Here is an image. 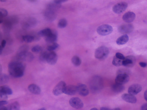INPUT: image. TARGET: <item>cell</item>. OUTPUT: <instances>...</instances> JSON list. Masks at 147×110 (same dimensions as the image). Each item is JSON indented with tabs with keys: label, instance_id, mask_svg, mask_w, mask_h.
Here are the masks:
<instances>
[{
	"label": "cell",
	"instance_id": "obj_41",
	"mask_svg": "<svg viewBox=\"0 0 147 110\" xmlns=\"http://www.w3.org/2000/svg\"><path fill=\"white\" fill-rule=\"evenodd\" d=\"M139 65L142 68H145L147 66V64L145 62H141L139 63Z\"/></svg>",
	"mask_w": 147,
	"mask_h": 110
},
{
	"label": "cell",
	"instance_id": "obj_13",
	"mask_svg": "<svg viewBox=\"0 0 147 110\" xmlns=\"http://www.w3.org/2000/svg\"><path fill=\"white\" fill-rule=\"evenodd\" d=\"M57 59L58 57L55 52H54V51L49 52L47 56L46 62L49 64L53 65H55L57 63Z\"/></svg>",
	"mask_w": 147,
	"mask_h": 110
},
{
	"label": "cell",
	"instance_id": "obj_36",
	"mask_svg": "<svg viewBox=\"0 0 147 110\" xmlns=\"http://www.w3.org/2000/svg\"><path fill=\"white\" fill-rule=\"evenodd\" d=\"M8 13L5 9L1 8L0 9V17L1 18H5L8 15Z\"/></svg>",
	"mask_w": 147,
	"mask_h": 110
},
{
	"label": "cell",
	"instance_id": "obj_25",
	"mask_svg": "<svg viewBox=\"0 0 147 110\" xmlns=\"http://www.w3.org/2000/svg\"><path fill=\"white\" fill-rule=\"evenodd\" d=\"M52 32V30L51 29L47 28L40 30L38 33V34L40 37H46L47 36L50 35Z\"/></svg>",
	"mask_w": 147,
	"mask_h": 110
},
{
	"label": "cell",
	"instance_id": "obj_28",
	"mask_svg": "<svg viewBox=\"0 0 147 110\" xmlns=\"http://www.w3.org/2000/svg\"><path fill=\"white\" fill-rule=\"evenodd\" d=\"M0 91H2L3 92L5 93L8 95H11L13 93V91L7 85H3L1 87Z\"/></svg>",
	"mask_w": 147,
	"mask_h": 110
},
{
	"label": "cell",
	"instance_id": "obj_50",
	"mask_svg": "<svg viewBox=\"0 0 147 110\" xmlns=\"http://www.w3.org/2000/svg\"><path fill=\"white\" fill-rule=\"evenodd\" d=\"M90 110H98V109H97L96 108H92Z\"/></svg>",
	"mask_w": 147,
	"mask_h": 110
},
{
	"label": "cell",
	"instance_id": "obj_3",
	"mask_svg": "<svg viewBox=\"0 0 147 110\" xmlns=\"http://www.w3.org/2000/svg\"><path fill=\"white\" fill-rule=\"evenodd\" d=\"M103 87L102 80L99 76L94 77L90 83V87L93 93H98L102 89Z\"/></svg>",
	"mask_w": 147,
	"mask_h": 110
},
{
	"label": "cell",
	"instance_id": "obj_21",
	"mask_svg": "<svg viewBox=\"0 0 147 110\" xmlns=\"http://www.w3.org/2000/svg\"><path fill=\"white\" fill-rule=\"evenodd\" d=\"M125 89V87L123 85L115 83L111 87V90L113 92L116 93H119L123 92Z\"/></svg>",
	"mask_w": 147,
	"mask_h": 110
},
{
	"label": "cell",
	"instance_id": "obj_30",
	"mask_svg": "<svg viewBox=\"0 0 147 110\" xmlns=\"http://www.w3.org/2000/svg\"><path fill=\"white\" fill-rule=\"evenodd\" d=\"M9 110H20V106L18 102L16 101L11 103L9 107Z\"/></svg>",
	"mask_w": 147,
	"mask_h": 110
},
{
	"label": "cell",
	"instance_id": "obj_18",
	"mask_svg": "<svg viewBox=\"0 0 147 110\" xmlns=\"http://www.w3.org/2000/svg\"><path fill=\"white\" fill-rule=\"evenodd\" d=\"M121 98L123 101L129 103H135L137 102V99L136 97L129 93L123 94L121 96Z\"/></svg>",
	"mask_w": 147,
	"mask_h": 110
},
{
	"label": "cell",
	"instance_id": "obj_10",
	"mask_svg": "<svg viewBox=\"0 0 147 110\" xmlns=\"http://www.w3.org/2000/svg\"><path fill=\"white\" fill-rule=\"evenodd\" d=\"M69 104L72 107L76 109H80L83 107L84 103L80 98L73 97L69 101Z\"/></svg>",
	"mask_w": 147,
	"mask_h": 110
},
{
	"label": "cell",
	"instance_id": "obj_29",
	"mask_svg": "<svg viewBox=\"0 0 147 110\" xmlns=\"http://www.w3.org/2000/svg\"><path fill=\"white\" fill-rule=\"evenodd\" d=\"M123 60H120V59L117 58V57L115 56L113 58V61H112V64L115 66H119L122 65L123 64Z\"/></svg>",
	"mask_w": 147,
	"mask_h": 110
},
{
	"label": "cell",
	"instance_id": "obj_31",
	"mask_svg": "<svg viewBox=\"0 0 147 110\" xmlns=\"http://www.w3.org/2000/svg\"><path fill=\"white\" fill-rule=\"evenodd\" d=\"M67 21L66 19H61L58 22L57 26L60 28H64L67 26Z\"/></svg>",
	"mask_w": 147,
	"mask_h": 110
},
{
	"label": "cell",
	"instance_id": "obj_43",
	"mask_svg": "<svg viewBox=\"0 0 147 110\" xmlns=\"http://www.w3.org/2000/svg\"><path fill=\"white\" fill-rule=\"evenodd\" d=\"M0 110H9V107H1V109Z\"/></svg>",
	"mask_w": 147,
	"mask_h": 110
},
{
	"label": "cell",
	"instance_id": "obj_20",
	"mask_svg": "<svg viewBox=\"0 0 147 110\" xmlns=\"http://www.w3.org/2000/svg\"><path fill=\"white\" fill-rule=\"evenodd\" d=\"M29 91L33 94L38 95L41 92V89L36 85L32 84L30 85L28 87Z\"/></svg>",
	"mask_w": 147,
	"mask_h": 110
},
{
	"label": "cell",
	"instance_id": "obj_16",
	"mask_svg": "<svg viewBox=\"0 0 147 110\" xmlns=\"http://www.w3.org/2000/svg\"><path fill=\"white\" fill-rule=\"evenodd\" d=\"M136 17V15L132 11H128L122 16V19L127 23H132Z\"/></svg>",
	"mask_w": 147,
	"mask_h": 110
},
{
	"label": "cell",
	"instance_id": "obj_49",
	"mask_svg": "<svg viewBox=\"0 0 147 110\" xmlns=\"http://www.w3.org/2000/svg\"><path fill=\"white\" fill-rule=\"evenodd\" d=\"M7 0H0V1H1V2H5Z\"/></svg>",
	"mask_w": 147,
	"mask_h": 110
},
{
	"label": "cell",
	"instance_id": "obj_9",
	"mask_svg": "<svg viewBox=\"0 0 147 110\" xmlns=\"http://www.w3.org/2000/svg\"><path fill=\"white\" fill-rule=\"evenodd\" d=\"M134 27L131 24L121 25L118 28V31L121 34H126L133 32Z\"/></svg>",
	"mask_w": 147,
	"mask_h": 110
},
{
	"label": "cell",
	"instance_id": "obj_39",
	"mask_svg": "<svg viewBox=\"0 0 147 110\" xmlns=\"http://www.w3.org/2000/svg\"><path fill=\"white\" fill-rule=\"evenodd\" d=\"M68 0H54V1L57 4H61V3L66 2Z\"/></svg>",
	"mask_w": 147,
	"mask_h": 110
},
{
	"label": "cell",
	"instance_id": "obj_23",
	"mask_svg": "<svg viewBox=\"0 0 147 110\" xmlns=\"http://www.w3.org/2000/svg\"><path fill=\"white\" fill-rule=\"evenodd\" d=\"M61 6V4H57V3H55L54 1H53V2H51V3H49L47 5V9L56 12L59 9Z\"/></svg>",
	"mask_w": 147,
	"mask_h": 110
},
{
	"label": "cell",
	"instance_id": "obj_45",
	"mask_svg": "<svg viewBox=\"0 0 147 110\" xmlns=\"http://www.w3.org/2000/svg\"><path fill=\"white\" fill-rule=\"evenodd\" d=\"M100 110H111V109L108 108V107H102L100 108Z\"/></svg>",
	"mask_w": 147,
	"mask_h": 110
},
{
	"label": "cell",
	"instance_id": "obj_46",
	"mask_svg": "<svg viewBox=\"0 0 147 110\" xmlns=\"http://www.w3.org/2000/svg\"><path fill=\"white\" fill-rule=\"evenodd\" d=\"M3 48L2 47L0 46V54L1 55L2 54V51H3Z\"/></svg>",
	"mask_w": 147,
	"mask_h": 110
},
{
	"label": "cell",
	"instance_id": "obj_12",
	"mask_svg": "<svg viewBox=\"0 0 147 110\" xmlns=\"http://www.w3.org/2000/svg\"><path fill=\"white\" fill-rule=\"evenodd\" d=\"M56 12L46 9L44 12V17L47 21H53L56 19L57 17Z\"/></svg>",
	"mask_w": 147,
	"mask_h": 110
},
{
	"label": "cell",
	"instance_id": "obj_27",
	"mask_svg": "<svg viewBox=\"0 0 147 110\" xmlns=\"http://www.w3.org/2000/svg\"><path fill=\"white\" fill-rule=\"evenodd\" d=\"M72 62L75 66H79L81 64V60L79 56H74L72 58Z\"/></svg>",
	"mask_w": 147,
	"mask_h": 110
},
{
	"label": "cell",
	"instance_id": "obj_19",
	"mask_svg": "<svg viewBox=\"0 0 147 110\" xmlns=\"http://www.w3.org/2000/svg\"><path fill=\"white\" fill-rule=\"evenodd\" d=\"M57 39V33L56 31H53L52 32L45 37V41L47 42L53 44L54 43H56Z\"/></svg>",
	"mask_w": 147,
	"mask_h": 110
},
{
	"label": "cell",
	"instance_id": "obj_8",
	"mask_svg": "<svg viewBox=\"0 0 147 110\" xmlns=\"http://www.w3.org/2000/svg\"><path fill=\"white\" fill-rule=\"evenodd\" d=\"M128 7V4L125 2L117 3L113 7V11L116 14L121 13L124 11Z\"/></svg>",
	"mask_w": 147,
	"mask_h": 110
},
{
	"label": "cell",
	"instance_id": "obj_48",
	"mask_svg": "<svg viewBox=\"0 0 147 110\" xmlns=\"http://www.w3.org/2000/svg\"><path fill=\"white\" fill-rule=\"evenodd\" d=\"M28 1H31V2H35V1H37V0H28Z\"/></svg>",
	"mask_w": 147,
	"mask_h": 110
},
{
	"label": "cell",
	"instance_id": "obj_42",
	"mask_svg": "<svg viewBox=\"0 0 147 110\" xmlns=\"http://www.w3.org/2000/svg\"><path fill=\"white\" fill-rule=\"evenodd\" d=\"M6 44V40H3L1 42V46L2 47L4 48L5 47Z\"/></svg>",
	"mask_w": 147,
	"mask_h": 110
},
{
	"label": "cell",
	"instance_id": "obj_51",
	"mask_svg": "<svg viewBox=\"0 0 147 110\" xmlns=\"http://www.w3.org/2000/svg\"><path fill=\"white\" fill-rule=\"evenodd\" d=\"M38 110H46L44 108H41V109H38Z\"/></svg>",
	"mask_w": 147,
	"mask_h": 110
},
{
	"label": "cell",
	"instance_id": "obj_34",
	"mask_svg": "<svg viewBox=\"0 0 147 110\" xmlns=\"http://www.w3.org/2000/svg\"><path fill=\"white\" fill-rule=\"evenodd\" d=\"M1 83L2 84L6 83L8 82L9 81V78L7 75L6 74H2L1 75Z\"/></svg>",
	"mask_w": 147,
	"mask_h": 110
},
{
	"label": "cell",
	"instance_id": "obj_37",
	"mask_svg": "<svg viewBox=\"0 0 147 110\" xmlns=\"http://www.w3.org/2000/svg\"><path fill=\"white\" fill-rule=\"evenodd\" d=\"M0 97H1V99H2V101H6L8 99V94L2 91H0Z\"/></svg>",
	"mask_w": 147,
	"mask_h": 110
},
{
	"label": "cell",
	"instance_id": "obj_6",
	"mask_svg": "<svg viewBox=\"0 0 147 110\" xmlns=\"http://www.w3.org/2000/svg\"><path fill=\"white\" fill-rule=\"evenodd\" d=\"M37 24V20L33 17L26 18L22 24V28L24 29L28 30L36 26Z\"/></svg>",
	"mask_w": 147,
	"mask_h": 110
},
{
	"label": "cell",
	"instance_id": "obj_38",
	"mask_svg": "<svg viewBox=\"0 0 147 110\" xmlns=\"http://www.w3.org/2000/svg\"><path fill=\"white\" fill-rule=\"evenodd\" d=\"M115 56L117 58L121 60H124L125 58V56L123 54L120 53V52H117V53H116Z\"/></svg>",
	"mask_w": 147,
	"mask_h": 110
},
{
	"label": "cell",
	"instance_id": "obj_11",
	"mask_svg": "<svg viewBox=\"0 0 147 110\" xmlns=\"http://www.w3.org/2000/svg\"><path fill=\"white\" fill-rule=\"evenodd\" d=\"M136 59L133 56H129L125 57L123 60L122 65L127 68H131L134 66L136 63Z\"/></svg>",
	"mask_w": 147,
	"mask_h": 110
},
{
	"label": "cell",
	"instance_id": "obj_24",
	"mask_svg": "<svg viewBox=\"0 0 147 110\" xmlns=\"http://www.w3.org/2000/svg\"><path fill=\"white\" fill-rule=\"evenodd\" d=\"M29 50V47L28 45H23L22 46L20 47L19 49L17 51V54L16 56H21V55H24L28 52Z\"/></svg>",
	"mask_w": 147,
	"mask_h": 110
},
{
	"label": "cell",
	"instance_id": "obj_33",
	"mask_svg": "<svg viewBox=\"0 0 147 110\" xmlns=\"http://www.w3.org/2000/svg\"><path fill=\"white\" fill-rule=\"evenodd\" d=\"M58 47H59V45L57 43H54L48 46L47 48V50L48 51L52 52L55 50Z\"/></svg>",
	"mask_w": 147,
	"mask_h": 110
},
{
	"label": "cell",
	"instance_id": "obj_40",
	"mask_svg": "<svg viewBox=\"0 0 147 110\" xmlns=\"http://www.w3.org/2000/svg\"><path fill=\"white\" fill-rule=\"evenodd\" d=\"M8 103V102L6 101H1V102H0V106H5L6 105H7Z\"/></svg>",
	"mask_w": 147,
	"mask_h": 110
},
{
	"label": "cell",
	"instance_id": "obj_7",
	"mask_svg": "<svg viewBox=\"0 0 147 110\" xmlns=\"http://www.w3.org/2000/svg\"><path fill=\"white\" fill-rule=\"evenodd\" d=\"M66 87V85L65 82L61 81L58 83L54 88L53 90V93L55 96H59L64 93V91Z\"/></svg>",
	"mask_w": 147,
	"mask_h": 110
},
{
	"label": "cell",
	"instance_id": "obj_26",
	"mask_svg": "<svg viewBox=\"0 0 147 110\" xmlns=\"http://www.w3.org/2000/svg\"><path fill=\"white\" fill-rule=\"evenodd\" d=\"M22 39L23 41L26 43H31L34 41V35H26L22 36Z\"/></svg>",
	"mask_w": 147,
	"mask_h": 110
},
{
	"label": "cell",
	"instance_id": "obj_1",
	"mask_svg": "<svg viewBox=\"0 0 147 110\" xmlns=\"http://www.w3.org/2000/svg\"><path fill=\"white\" fill-rule=\"evenodd\" d=\"M8 68L9 73L12 77L15 78H20L24 74L25 65L22 61L15 60L9 64Z\"/></svg>",
	"mask_w": 147,
	"mask_h": 110
},
{
	"label": "cell",
	"instance_id": "obj_35",
	"mask_svg": "<svg viewBox=\"0 0 147 110\" xmlns=\"http://www.w3.org/2000/svg\"><path fill=\"white\" fill-rule=\"evenodd\" d=\"M32 52H34V53H39V52H42V48L40 46L37 45V46H34L32 48Z\"/></svg>",
	"mask_w": 147,
	"mask_h": 110
},
{
	"label": "cell",
	"instance_id": "obj_4",
	"mask_svg": "<svg viewBox=\"0 0 147 110\" xmlns=\"http://www.w3.org/2000/svg\"><path fill=\"white\" fill-rule=\"evenodd\" d=\"M110 51L108 48L104 46H102L98 48L95 52V56L98 60H105L108 56Z\"/></svg>",
	"mask_w": 147,
	"mask_h": 110
},
{
	"label": "cell",
	"instance_id": "obj_15",
	"mask_svg": "<svg viewBox=\"0 0 147 110\" xmlns=\"http://www.w3.org/2000/svg\"><path fill=\"white\" fill-rule=\"evenodd\" d=\"M78 92V87L75 85H70L66 86L64 93L66 95L73 96Z\"/></svg>",
	"mask_w": 147,
	"mask_h": 110
},
{
	"label": "cell",
	"instance_id": "obj_32",
	"mask_svg": "<svg viewBox=\"0 0 147 110\" xmlns=\"http://www.w3.org/2000/svg\"><path fill=\"white\" fill-rule=\"evenodd\" d=\"M48 53V52H42L40 53V56H39V58L40 60L42 62H46Z\"/></svg>",
	"mask_w": 147,
	"mask_h": 110
},
{
	"label": "cell",
	"instance_id": "obj_17",
	"mask_svg": "<svg viewBox=\"0 0 147 110\" xmlns=\"http://www.w3.org/2000/svg\"><path fill=\"white\" fill-rule=\"evenodd\" d=\"M77 87H78V93L80 96L85 97L89 94V90L85 85L80 84Z\"/></svg>",
	"mask_w": 147,
	"mask_h": 110
},
{
	"label": "cell",
	"instance_id": "obj_2",
	"mask_svg": "<svg viewBox=\"0 0 147 110\" xmlns=\"http://www.w3.org/2000/svg\"><path fill=\"white\" fill-rule=\"evenodd\" d=\"M129 71L127 69H120L117 72V76L116 78L115 83L119 84L124 85L129 82Z\"/></svg>",
	"mask_w": 147,
	"mask_h": 110
},
{
	"label": "cell",
	"instance_id": "obj_5",
	"mask_svg": "<svg viewBox=\"0 0 147 110\" xmlns=\"http://www.w3.org/2000/svg\"><path fill=\"white\" fill-rule=\"evenodd\" d=\"M113 31L112 26L107 24H103L98 27L97 29V32L101 36H104L111 34Z\"/></svg>",
	"mask_w": 147,
	"mask_h": 110
},
{
	"label": "cell",
	"instance_id": "obj_47",
	"mask_svg": "<svg viewBox=\"0 0 147 110\" xmlns=\"http://www.w3.org/2000/svg\"><path fill=\"white\" fill-rule=\"evenodd\" d=\"M111 110H121L120 108L119 107H117V108H114V109H112Z\"/></svg>",
	"mask_w": 147,
	"mask_h": 110
},
{
	"label": "cell",
	"instance_id": "obj_14",
	"mask_svg": "<svg viewBox=\"0 0 147 110\" xmlns=\"http://www.w3.org/2000/svg\"><path fill=\"white\" fill-rule=\"evenodd\" d=\"M142 90V87L140 85L134 84L132 85L128 89V93L132 95H136L140 92Z\"/></svg>",
	"mask_w": 147,
	"mask_h": 110
},
{
	"label": "cell",
	"instance_id": "obj_22",
	"mask_svg": "<svg viewBox=\"0 0 147 110\" xmlns=\"http://www.w3.org/2000/svg\"><path fill=\"white\" fill-rule=\"evenodd\" d=\"M129 39V36L127 34H124L117 38L116 41L117 44L118 45H125L128 42Z\"/></svg>",
	"mask_w": 147,
	"mask_h": 110
},
{
	"label": "cell",
	"instance_id": "obj_44",
	"mask_svg": "<svg viewBox=\"0 0 147 110\" xmlns=\"http://www.w3.org/2000/svg\"><path fill=\"white\" fill-rule=\"evenodd\" d=\"M144 98L145 101L147 102V90L145 91L144 93Z\"/></svg>",
	"mask_w": 147,
	"mask_h": 110
}]
</instances>
